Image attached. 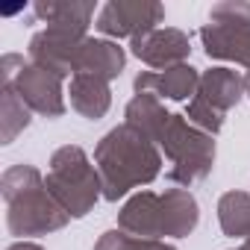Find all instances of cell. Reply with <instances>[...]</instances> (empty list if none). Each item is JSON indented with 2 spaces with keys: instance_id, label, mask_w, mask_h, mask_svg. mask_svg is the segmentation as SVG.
Here are the masks:
<instances>
[]
</instances>
